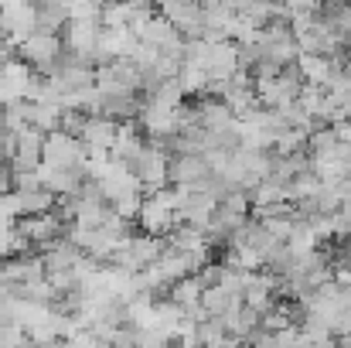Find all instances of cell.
<instances>
[{
    "mask_svg": "<svg viewBox=\"0 0 351 348\" xmlns=\"http://www.w3.org/2000/svg\"><path fill=\"white\" fill-rule=\"evenodd\" d=\"M62 55H65V41H62V34L34 31L31 38H24V41L17 45V58L27 62L34 72H58Z\"/></svg>",
    "mask_w": 351,
    "mask_h": 348,
    "instance_id": "1",
    "label": "cell"
},
{
    "mask_svg": "<svg viewBox=\"0 0 351 348\" xmlns=\"http://www.w3.org/2000/svg\"><path fill=\"white\" fill-rule=\"evenodd\" d=\"M89 161V147L69 133V130H51L45 137V164L48 167H58V171H72V167H82Z\"/></svg>",
    "mask_w": 351,
    "mask_h": 348,
    "instance_id": "2",
    "label": "cell"
},
{
    "mask_svg": "<svg viewBox=\"0 0 351 348\" xmlns=\"http://www.w3.org/2000/svg\"><path fill=\"white\" fill-rule=\"evenodd\" d=\"M117 137H119V123L103 113L86 116V126H82V133H79V140H82L89 150H113Z\"/></svg>",
    "mask_w": 351,
    "mask_h": 348,
    "instance_id": "3",
    "label": "cell"
}]
</instances>
